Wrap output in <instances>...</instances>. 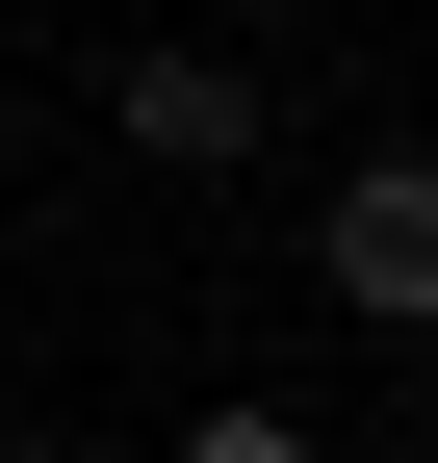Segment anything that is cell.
I'll use <instances>...</instances> for the list:
<instances>
[{
    "mask_svg": "<svg viewBox=\"0 0 438 463\" xmlns=\"http://www.w3.org/2000/svg\"><path fill=\"white\" fill-rule=\"evenodd\" d=\"M309 258H336L361 335H438V155H336V232Z\"/></svg>",
    "mask_w": 438,
    "mask_h": 463,
    "instance_id": "6da1fadb",
    "label": "cell"
},
{
    "mask_svg": "<svg viewBox=\"0 0 438 463\" xmlns=\"http://www.w3.org/2000/svg\"><path fill=\"white\" fill-rule=\"evenodd\" d=\"M103 129H129L155 181H233V155H258V78H233V52H181V26H155L129 78H103Z\"/></svg>",
    "mask_w": 438,
    "mask_h": 463,
    "instance_id": "7a4b0ae2",
    "label": "cell"
},
{
    "mask_svg": "<svg viewBox=\"0 0 438 463\" xmlns=\"http://www.w3.org/2000/svg\"><path fill=\"white\" fill-rule=\"evenodd\" d=\"M181 463H309V412H258V386H233V412H181Z\"/></svg>",
    "mask_w": 438,
    "mask_h": 463,
    "instance_id": "3957f363",
    "label": "cell"
},
{
    "mask_svg": "<svg viewBox=\"0 0 438 463\" xmlns=\"http://www.w3.org/2000/svg\"><path fill=\"white\" fill-rule=\"evenodd\" d=\"M0 463H26V438H0Z\"/></svg>",
    "mask_w": 438,
    "mask_h": 463,
    "instance_id": "277c9868",
    "label": "cell"
}]
</instances>
